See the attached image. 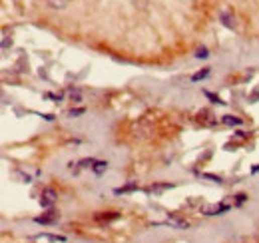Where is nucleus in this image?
<instances>
[{"label":"nucleus","mask_w":259,"mask_h":243,"mask_svg":"<svg viewBox=\"0 0 259 243\" xmlns=\"http://www.w3.org/2000/svg\"><path fill=\"white\" fill-rule=\"evenodd\" d=\"M231 209V205H227V203H217V205H206L204 207V213L206 215H221V213H225V211H229Z\"/></svg>","instance_id":"obj_1"},{"label":"nucleus","mask_w":259,"mask_h":243,"mask_svg":"<svg viewBox=\"0 0 259 243\" xmlns=\"http://www.w3.org/2000/svg\"><path fill=\"white\" fill-rule=\"evenodd\" d=\"M54 201H56V191L50 189V187H46V189L42 191V195H40V205H42V207H52Z\"/></svg>","instance_id":"obj_2"},{"label":"nucleus","mask_w":259,"mask_h":243,"mask_svg":"<svg viewBox=\"0 0 259 243\" xmlns=\"http://www.w3.org/2000/svg\"><path fill=\"white\" fill-rule=\"evenodd\" d=\"M58 217H60V215H58L56 211H48L46 215H40V217H36L34 221H36V223H42V225H50V223H56V221H58Z\"/></svg>","instance_id":"obj_3"},{"label":"nucleus","mask_w":259,"mask_h":243,"mask_svg":"<svg viewBox=\"0 0 259 243\" xmlns=\"http://www.w3.org/2000/svg\"><path fill=\"white\" fill-rule=\"evenodd\" d=\"M219 18H221L223 26H227V28H233V26H235V18H233L229 12H225V10H223V12L219 14Z\"/></svg>","instance_id":"obj_4"},{"label":"nucleus","mask_w":259,"mask_h":243,"mask_svg":"<svg viewBox=\"0 0 259 243\" xmlns=\"http://www.w3.org/2000/svg\"><path fill=\"white\" fill-rule=\"evenodd\" d=\"M118 217H120L118 211H108V213H98V215H96L98 221H114V219H118Z\"/></svg>","instance_id":"obj_5"},{"label":"nucleus","mask_w":259,"mask_h":243,"mask_svg":"<svg viewBox=\"0 0 259 243\" xmlns=\"http://www.w3.org/2000/svg\"><path fill=\"white\" fill-rule=\"evenodd\" d=\"M46 2H48V6L54 8V10H64L72 0H46Z\"/></svg>","instance_id":"obj_6"},{"label":"nucleus","mask_w":259,"mask_h":243,"mask_svg":"<svg viewBox=\"0 0 259 243\" xmlns=\"http://www.w3.org/2000/svg\"><path fill=\"white\" fill-rule=\"evenodd\" d=\"M174 187V183H155V185H152L148 191L150 193H159V191H163V189H171Z\"/></svg>","instance_id":"obj_7"},{"label":"nucleus","mask_w":259,"mask_h":243,"mask_svg":"<svg viewBox=\"0 0 259 243\" xmlns=\"http://www.w3.org/2000/svg\"><path fill=\"white\" fill-rule=\"evenodd\" d=\"M223 124L225 126H241L243 124V120L241 118H235V116H223Z\"/></svg>","instance_id":"obj_8"},{"label":"nucleus","mask_w":259,"mask_h":243,"mask_svg":"<svg viewBox=\"0 0 259 243\" xmlns=\"http://www.w3.org/2000/svg\"><path fill=\"white\" fill-rule=\"evenodd\" d=\"M92 170H94V174H98V176H100V174H104V172L108 170V162H96Z\"/></svg>","instance_id":"obj_9"},{"label":"nucleus","mask_w":259,"mask_h":243,"mask_svg":"<svg viewBox=\"0 0 259 243\" xmlns=\"http://www.w3.org/2000/svg\"><path fill=\"white\" fill-rule=\"evenodd\" d=\"M209 76V68H204L202 72H198V74H194L192 76V82H200V80H204V78H207Z\"/></svg>","instance_id":"obj_10"},{"label":"nucleus","mask_w":259,"mask_h":243,"mask_svg":"<svg viewBox=\"0 0 259 243\" xmlns=\"http://www.w3.org/2000/svg\"><path fill=\"white\" fill-rule=\"evenodd\" d=\"M196 58H204V60L209 58V50H207L206 46H200V48L196 50Z\"/></svg>","instance_id":"obj_11"},{"label":"nucleus","mask_w":259,"mask_h":243,"mask_svg":"<svg viewBox=\"0 0 259 243\" xmlns=\"http://www.w3.org/2000/svg\"><path fill=\"white\" fill-rule=\"evenodd\" d=\"M134 189H138V183H130V185H126V187H118L116 193H126V191H134Z\"/></svg>","instance_id":"obj_12"},{"label":"nucleus","mask_w":259,"mask_h":243,"mask_svg":"<svg viewBox=\"0 0 259 243\" xmlns=\"http://www.w3.org/2000/svg\"><path fill=\"white\" fill-rule=\"evenodd\" d=\"M48 239V241H66V237H62V235H38V239Z\"/></svg>","instance_id":"obj_13"},{"label":"nucleus","mask_w":259,"mask_h":243,"mask_svg":"<svg viewBox=\"0 0 259 243\" xmlns=\"http://www.w3.org/2000/svg\"><path fill=\"white\" fill-rule=\"evenodd\" d=\"M94 164H96V160L90 158V160H82L78 166H80V168H94Z\"/></svg>","instance_id":"obj_14"},{"label":"nucleus","mask_w":259,"mask_h":243,"mask_svg":"<svg viewBox=\"0 0 259 243\" xmlns=\"http://www.w3.org/2000/svg\"><path fill=\"white\" fill-rule=\"evenodd\" d=\"M204 94H206V96L209 98V100H211V102H215V104H225V102H221V100H219L215 94H211V92H204Z\"/></svg>","instance_id":"obj_15"},{"label":"nucleus","mask_w":259,"mask_h":243,"mask_svg":"<svg viewBox=\"0 0 259 243\" xmlns=\"http://www.w3.org/2000/svg\"><path fill=\"white\" fill-rule=\"evenodd\" d=\"M8 44H12V42H8V34L4 32L2 34V50H8Z\"/></svg>","instance_id":"obj_16"},{"label":"nucleus","mask_w":259,"mask_h":243,"mask_svg":"<svg viewBox=\"0 0 259 243\" xmlns=\"http://www.w3.org/2000/svg\"><path fill=\"white\" fill-rule=\"evenodd\" d=\"M80 114H84V110L82 108H78V110H70V116L74 118V116H80Z\"/></svg>","instance_id":"obj_17"},{"label":"nucleus","mask_w":259,"mask_h":243,"mask_svg":"<svg viewBox=\"0 0 259 243\" xmlns=\"http://www.w3.org/2000/svg\"><path fill=\"white\" fill-rule=\"evenodd\" d=\"M257 172H259V164L255 166V168H253V170H251V174H257Z\"/></svg>","instance_id":"obj_18"}]
</instances>
